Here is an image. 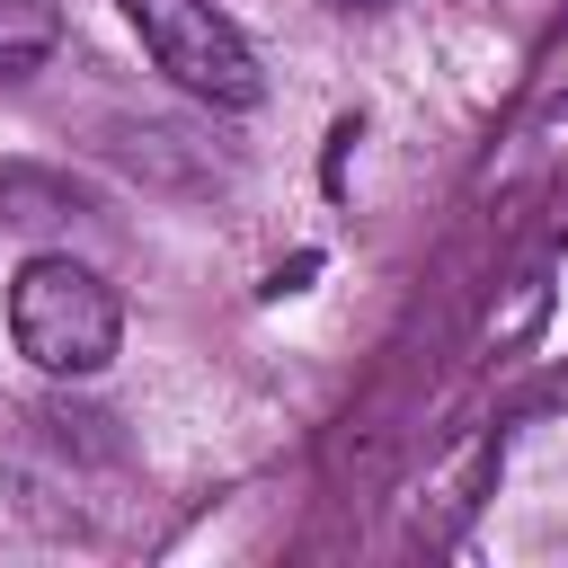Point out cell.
<instances>
[{
  "label": "cell",
  "mask_w": 568,
  "mask_h": 568,
  "mask_svg": "<svg viewBox=\"0 0 568 568\" xmlns=\"http://www.w3.org/2000/svg\"><path fill=\"white\" fill-rule=\"evenodd\" d=\"M9 479H18V506L62 524V532H89V506H124V444H115V417L98 408H27L18 417V444H9Z\"/></svg>",
  "instance_id": "obj_2"
},
{
  "label": "cell",
  "mask_w": 568,
  "mask_h": 568,
  "mask_svg": "<svg viewBox=\"0 0 568 568\" xmlns=\"http://www.w3.org/2000/svg\"><path fill=\"white\" fill-rule=\"evenodd\" d=\"M62 53V9L53 0H0V80H27Z\"/></svg>",
  "instance_id": "obj_4"
},
{
  "label": "cell",
  "mask_w": 568,
  "mask_h": 568,
  "mask_svg": "<svg viewBox=\"0 0 568 568\" xmlns=\"http://www.w3.org/2000/svg\"><path fill=\"white\" fill-rule=\"evenodd\" d=\"M124 9V27L142 36V53L186 89V98H204V106H257V53H248V36L213 9V0H115Z\"/></svg>",
  "instance_id": "obj_3"
},
{
  "label": "cell",
  "mask_w": 568,
  "mask_h": 568,
  "mask_svg": "<svg viewBox=\"0 0 568 568\" xmlns=\"http://www.w3.org/2000/svg\"><path fill=\"white\" fill-rule=\"evenodd\" d=\"M320 9H337V18H373V9H390V0H320Z\"/></svg>",
  "instance_id": "obj_5"
},
{
  "label": "cell",
  "mask_w": 568,
  "mask_h": 568,
  "mask_svg": "<svg viewBox=\"0 0 568 568\" xmlns=\"http://www.w3.org/2000/svg\"><path fill=\"white\" fill-rule=\"evenodd\" d=\"M9 337H18V355H27L36 373L89 382V373H106L115 346H124V302H115V284H106L98 266L44 248V257H27L18 284H9Z\"/></svg>",
  "instance_id": "obj_1"
}]
</instances>
